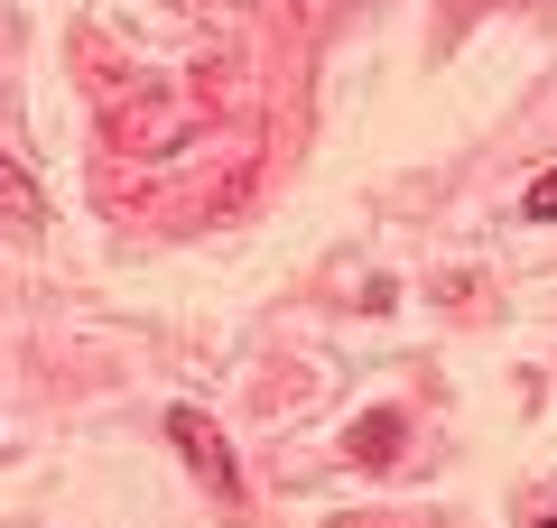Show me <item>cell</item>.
<instances>
[{"mask_svg": "<svg viewBox=\"0 0 557 528\" xmlns=\"http://www.w3.org/2000/svg\"><path fill=\"white\" fill-rule=\"evenodd\" d=\"M168 436H177V454L205 473V491L233 510V501H242V473H233V445H223V427H214L205 408H168Z\"/></svg>", "mask_w": 557, "mask_h": 528, "instance_id": "1", "label": "cell"}, {"mask_svg": "<svg viewBox=\"0 0 557 528\" xmlns=\"http://www.w3.org/2000/svg\"><path fill=\"white\" fill-rule=\"evenodd\" d=\"M354 464H399V417L391 408H372V417H362V427H354Z\"/></svg>", "mask_w": 557, "mask_h": 528, "instance_id": "2", "label": "cell"}, {"mask_svg": "<svg viewBox=\"0 0 557 528\" xmlns=\"http://www.w3.org/2000/svg\"><path fill=\"white\" fill-rule=\"evenodd\" d=\"M0 204H10L20 223H38V186H28V176L10 167V158H0Z\"/></svg>", "mask_w": 557, "mask_h": 528, "instance_id": "3", "label": "cell"}, {"mask_svg": "<svg viewBox=\"0 0 557 528\" xmlns=\"http://www.w3.org/2000/svg\"><path fill=\"white\" fill-rule=\"evenodd\" d=\"M530 214H557V167H548V176L530 186Z\"/></svg>", "mask_w": 557, "mask_h": 528, "instance_id": "4", "label": "cell"}, {"mask_svg": "<svg viewBox=\"0 0 557 528\" xmlns=\"http://www.w3.org/2000/svg\"><path fill=\"white\" fill-rule=\"evenodd\" d=\"M530 528H557V482H548V501H539V519Z\"/></svg>", "mask_w": 557, "mask_h": 528, "instance_id": "5", "label": "cell"}]
</instances>
